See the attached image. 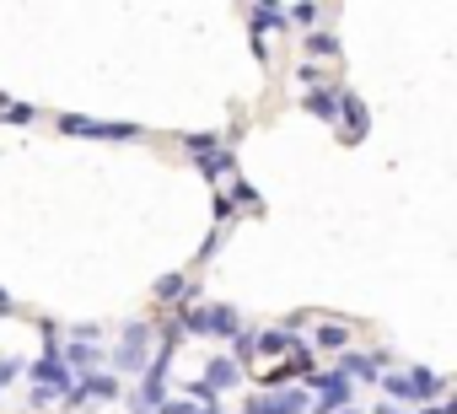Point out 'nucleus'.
Wrapping results in <instances>:
<instances>
[{
    "label": "nucleus",
    "instance_id": "obj_1",
    "mask_svg": "<svg viewBox=\"0 0 457 414\" xmlns=\"http://www.w3.org/2000/svg\"><path fill=\"white\" fill-rule=\"evenodd\" d=\"M28 382H33V409H49V403H65L71 398V387L81 382L71 366H65V350H44L33 366H28Z\"/></svg>",
    "mask_w": 457,
    "mask_h": 414
},
{
    "label": "nucleus",
    "instance_id": "obj_2",
    "mask_svg": "<svg viewBox=\"0 0 457 414\" xmlns=\"http://www.w3.org/2000/svg\"><path fill=\"white\" fill-rule=\"evenodd\" d=\"M382 393H387V403H414V409H425V403H436V398L446 393V382H441L430 366H403V371H387V377H382Z\"/></svg>",
    "mask_w": 457,
    "mask_h": 414
},
{
    "label": "nucleus",
    "instance_id": "obj_3",
    "mask_svg": "<svg viewBox=\"0 0 457 414\" xmlns=\"http://www.w3.org/2000/svg\"><path fill=\"white\" fill-rule=\"evenodd\" d=\"M307 393H312V414H339V409H350L355 382L334 366V371H312L307 377Z\"/></svg>",
    "mask_w": 457,
    "mask_h": 414
},
{
    "label": "nucleus",
    "instance_id": "obj_4",
    "mask_svg": "<svg viewBox=\"0 0 457 414\" xmlns=\"http://www.w3.org/2000/svg\"><path fill=\"white\" fill-rule=\"evenodd\" d=\"M60 129L81 140H140L145 135L140 124H113V119H87V113H60Z\"/></svg>",
    "mask_w": 457,
    "mask_h": 414
},
{
    "label": "nucleus",
    "instance_id": "obj_5",
    "mask_svg": "<svg viewBox=\"0 0 457 414\" xmlns=\"http://www.w3.org/2000/svg\"><path fill=\"white\" fill-rule=\"evenodd\" d=\"M151 323H129L124 328V339H119V350H113V366L119 371H145L151 366Z\"/></svg>",
    "mask_w": 457,
    "mask_h": 414
},
{
    "label": "nucleus",
    "instance_id": "obj_6",
    "mask_svg": "<svg viewBox=\"0 0 457 414\" xmlns=\"http://www.w3.org/2000/svg\"><path fill=\"white\" fill-rule=\"evenodd\" d=\"M243 414H312V393L307 387H286V393H253L243 403Z\"/></svg>",
    "mask_w": 457,
    "mask_h": 414
},
{
    "label": "nucleus",
    "instance_id": "obj_7",
    "mask_svg": "<svg viewBox=\"0 0 457 414\" xmlns=\"http://www.w3.org/2000/svg\"><path fill=\"white\" fill-rule=\"evenodd\" d=\"M124 393V382L113 377V371H87L76 387H71V398H65V409H81V403H113Z\"/></svg>",
    "mask_w": 457,
    "mask_h": 414
},
{
    "label": "nucleus",
    "instance_id": "obj_8",
    "mask_svg": "<svg viewBox=\"0 0 457 414\" xmlns=\"http://www.w3.org/2000/svg\"><path fill=\"white\" fill-rule=\"evenodd\" d=\"M339 124H345V145H361L366 129H371V113L355 92H339Z\"/></svg>",
    "mask_w": 457,
    "mask_h": 414
},
{
    "label": "nucleus",
    "instance_id": "obj_9",
    "mask_svg": "<svg viewBox=\"0 0 457 414\" xmlns=\"http://www.w3.org/2000/svg\"><path fill=\"white\" fill-rule=\"evenodd\" d=\"M307 350H323V355H345L350 350V323L345 318H323L307 339Z\"/></svg>",
    "mask_w": 457,
    "mask_h": 414
},
{
    "label": "nucleus",
    "instance_id": "obj_10",
    "mask_svg": "<svg viewBox=\"0 0 457 414\" xmlns=\"http://www.w3.org/2000/svg\"><path fill=\"white\" fill-rule=\"evenodd\" d=\"M382 366H387V355H355V350L339 355V371L350 382H382Z\"/></svg>",
    "mask_w": 457,
    "mask_h": 414
},
{
    "label": "nucleus",
    "instance_id": "obj_11",
    "mask_svg": "<svg viewBox=\"0 0 457 414\" xmlns=\"http://www.w3.org/2000/svg\"><path fill=\"white\" fill-rule=\"evenodd\" d=\"M97 360H103V344H97V339H71V344H65V366H71L76 377H87V371H103Z\"/></svg>",
    "mask_w": 457,
    "mask_h": 414
},
{
    "label": "nucleus",
    "instance_id": "obj_12",
    "mask_svg": "<svg viewBox=\"0 0 457 414\" xmlns=\"http://www.w3.org/2000/svg\"><path fill=\"white\" fill-rule=\"evenodd\" d=\"M204 382H210L215 393H226V387H237V382H243V366H237L232 355H215V360L204 366Z\"/></svg>",
    "mask_w": 457,
    "mask_h": 414
},
{
    "label": "nucleus",
    "instance_id": "obj_13",
    "mask_svg": "<svg viewBox=\"0 0 457 414\" xmlns=\"http://www.w3.org/2000/svg\"><path fill=\"white\" fill-rule=\"evenodd\" d=\"M188 296H194V291H188V269H172V275L156 280V302H162V307H183Z\"/></svg>",
    "mask_w": 457,
    "mask_h": 414
},
{
    "label": "nucleus",
    "instance_id": "obj_14",
    "mask_svg": "<svg viewBox=\"0 0 457 414\" xmlns=\"http://www.w3.org/2000/svg\"><path fill=\"white\" fill-rule=\"evenodd\" d=\"M307 113H312V119H323V124H339V92H334V87L307 92Z\"/></svg>",
    "mask_w": 457,
    "mask_h": 414
},
{
    "label": "nucleus",
    "instance_id": "obj_15",
    "mask_svg": "<svg viewBox=\"0 0 457 414\" xmlns=\"http://www.w3.org/2000/svg\"><path fill=\"white\" fill-rule=\"evenodd\" d=\"M307 54H312V60H334V54H339V38H334L328 28H318V33H307Z\"/></svg>",
    "mask_w": 457,
    "mask_h": 414
},
{
    "label": "nucleus",
    "instance_id": "obj_16",
    "mask_svg": "<svg viewBox=\"0 0 457 414\" xmlns=\"http://www.w3.org/2000/svg\"><path fill=\"white\" fill-rule=\"evenodd\" d=\"M0 119H6V124H33L38 108H33V103H12L6 92H0Z\"/></svg>",
    "mask_w": 457,
    "mask_h": 414
},
{
    "label": "nucleus",
    "instance_id": "obj_17",
    "mask_svg": "<svg viewBox=\"0 0 457 414\" xmlns=\"http://www.w3.org/2000/svg\"><path fill=\"white\" fill-rule=\"evenodd\" d=\"M183 145H188V156H194V161H204V156H215V151H220V140H215L210 129H199V135H183Z\"/></svg>",
    "mask_w": 457,
    "mask_h": 414
},
{
    "label": "nucleus",
    "instance_id": "obj_18",
    "mask_svg": "<svg viewBox=\"0 0 457 414\" xmlns=\"http://www.w3.org/2000/svg\"><path fill=\"white\" fill-rule=\"evenodd\" d=\"M194 167H199L204 178H226V172L237 167V156H232V151H215V156H204V161H194Z\"/></svg>",
    "mask_w": 457,
    "mask_h": 414
},
{
    "label": "nucleus",
    "instance_id": "obj_19",
    "mask_svg": "<svg viewBox=\"0 0 457 414\" xmlns=\"http://www.w3.org/2000/svg\"><path fill=\"white\" fill-rule=\"evenodd\" d=\"M253 355H259V334H248V328H243V334L232 339V360H237V366H248Z\"/></svg>",
    "mask_w": 457,
    "mask_h": 414
},
{
    "label": "nucleus",
    "instance_id": "obj_20",
    "mask_svg": "<svg viewBox=\"0 0 457 414\" xmlns=\"http://www.w3.org/2000/svg\"><path fill=\"white\" fill-rule=\"evenodd\" d=\"M226 199H232V204H248V211H264V204H259V194H253L248 183H232V194H226Z\"/></svg>",
    "mask_w": 457,
    "mask_h": 414
},
{
    "label": "nucleus",
    "instance_id": "obj_21",
    "mask_svg": "<svg viewBox=\"0 0 457 414\" xmlns=\"http://www.w3.org/2000/svg\"><path fill=\"white\" fill-rule=\"evenodd\" d=\"M286 17H291L296 28H312V22H318V6H286Z\"/></svg>",
    "mask_w": 457,
    "mask_h": 414
},
{
    "label": "nucleus",
    "instance_id": "obj_22",
    "mask_svg": "<svg viewBox=\"0 0 457 414\" xmlns=\"http://www.w3.org/2000/svg\"><path fill=\"white\" fill-rule=\"evenodd\" d=\"M12 377H22V360H0V393H6Z\"/></svg>",
    "mask_w": 457,
    "mask_h": 414
},
{
    "label": "nucleus",
    "instance_id": "obj_23",
    "mask_svg": "<svg viewBox=\"0 0 457 414\" xmlns=\"http://www.w3.org/2000/svg\"><path fill=\"white\" fill-rule=\"evenodd\" d=\"M232 216H237V204L220 194V199H215V221H232Z\"/></svg>",
    "mask_w": 457,
    "mask_h": 414
},
{
    "label": "nucleus",
    "instance_id": "obj_24",
    "mask_svg": "<svg viewBox=\"0 0 457 414\" xmlns=\"http://www.w3.org/2000/svg\"><path fill=\"white\" fill-rule=\"evenodd\" d=\"M215 248H220V232H210V237H204V248H199V264H210V259H215Z\"/></svg>",
    "mask_w": 457,
    "mask_h": 414
},
{
    "label": "nucleus",
    "instance_id": "obj_25",
    "mask_svg": "<svg viewBox=\"0 0 457 414\" xmlns=\"http://www.w3.org/2000/svg\"><path fill=\"white\" fill-rule=\"evenodd\" d=\"M377 414H414V409H398V403H382Z\"/></svg>",
    "mask_w": 457,
    "mask_h": 414
},
{
    "label": "nucleus",
    "instance_id": "obj_26",
    "mask_svg": "<svg viewBox=\"0 0 457 414\" xmlns=\"http://www.w3.org/2000/svg\"><path fill=\"white\" fill-rule=\"evenodd\" d=\"M0 312H17V302H12V296H6V291H0Z\"/></svg>",
    "mask_w": 457,
    "mask_h": 414
},
{
    "label": "nucleus",
    "instance_id": "obj_27",
    "mask_svg": "<svg viewBox=\"0 0 457 414\" xmlns=\"http://www.w3.org/2000/svg\"><path fill=\"white\" fill-rule=\"evenodd\" d=\"M414 414H446V409H441V403H425V409H414Z\"/></svg>",
    "mask_w": 457,
    "mask_h": 414
},
{
    "label": "nucleus",
    "instance_id": "obj_28",
    "mask_svg": "<svg viewBox=\"0 0 457 414\" xmlns=\"http://www.w3.org/2000/svg\"><path fill=\"white\" fill-rule=\"evenodd\" d=\"M441 409H446V414H457V393H452V398H446V403H441Z\"/></svg>",
    "mask_w": 457,
    "mask_h": 414
},
{
    "label": "nucleus",
    "instance_id": "obj_29",
    "mask_svg": "<svg viewBox=\"0 0 457 414\" xmlns=\"http://www.w3.org/2000/svg\"><path fill=\"white\" fill-rule=\"evenodd\" d=\"M188 414H220V409H215V403H210V409H188Z\"/></svg>",
    "mask_w": 457,
    "mask_h": 414
},
{
    "label": "nucleus",
    "instance_id": "obj_30",
    "mask_svg": "<svg viewBox=\"0 0 457 414\" xmlns=\"http://www.w3.org/2000/svg\"><path fill=\"white\" fill-rule=\"evenodd\" d=\"M339 414H361V409H339Z\"/></svg>",
    "mask_w": 457,
    "mask_h": 414
}]
</instances>
